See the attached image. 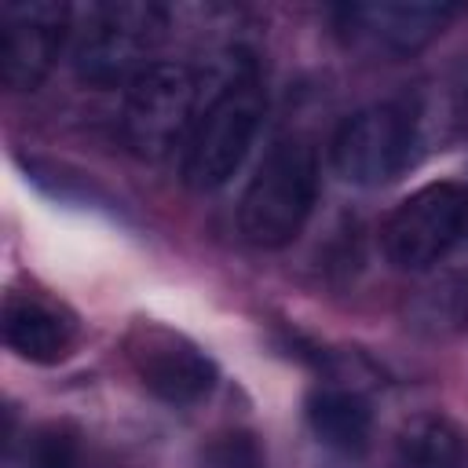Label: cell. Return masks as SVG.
I'll use <instances>...</instances> for the list:
<instances>
[{
	"label": "cell",
	"instance_id": "obj_1",
	"mask_svg": "<svg viewBox=\"0 0 468 468\" xmlns=\"http://www.w3.org/2000/svg\"><path fill=\"white\" fill-rule=\"evenodd\" d=\"M318 201V157L307 139H278L256 165L241 201L238 230L256 249H285L300 238Z\"/></svg>",
	"mask_w": 468,
	"mask_h": 468
},
{
	"label": "cell",
	"instance_id": "obj_2",
	"mask_svg": "<svg viewBox=\"0 0 468 468\" xmlns=\"http://www.w3.org/2000/svg\"><path fill=\"white\" fill-rule=\"evenodd\" d=\"M267 113V95L252 69L227 77L197 113L183 146V183L190 190H219L245 161Z\"/></svg>",
	"mask_w": 468,
	"mask_h": 468
},
{
	"label": "cell",
	"instance_id": "obj_3",
	"mask_svg": "<svg viewBox=\"0 0 468 468\" xmlns=\"http://www.w3.org/2000/svg\"><path fill=\"white\" fill-rule=\"evenodd\" d=\"M168 11L161 4H95L73 44V69L91 88L132 84L161 48L168 33Z\"/></svg>",
	"mask_w": 468,
	"mask_h": 468
},
{
	"label": "cell",
	"instance_id": "obj_4",
	"mask_svg": "<svg viewBox=\"0 0 468 468\" xmlns=\"http://www.w3.org/2000/svg\"><path fill=\"white\" fill-rule=\"evenodd\" d=\"M197 121V73L183 62L146 66L124 91L121 135L124 146L143 161H161L190 139Z\"/></svg>",
	"mask_w": 468,
	"mask_h": 468
},
{
	"label": "cell",
	"instance_id": "obj_5",
	"mask_svg": "<svg viewBox=\"0 0 468 468\" xmlns=\"http://www.w3.org/2000/svg\"><path fill=\"white\" fill-rule=\"evenodd\" d=\"M468 234V186L428 183L388 216L380 241L399 271H428Z\"/></svg>",
	"mask_w": 468,
	"mask_h": 468
},
{
	"label": "cell",
	"instance_id": "obj_6",
	"mask_svg": "<svg viewBox=\"0 0 468 468\" xmlns=\"http://www.w3.org/2000/svg\"><path fill=\"white\" fill-rule=\"evenodd\" d=\"M417 150V117L402 102L355 110L333 135V168L355 186H380L406 172Z\"/></svg>",
	"mask_w": 468,
	"mask_h": 468
},
{
	"label": "cell",
	"instance_id": "obj_7",
	"mask_svg": "<svg viewBox=\"0 0 468 468\" xmlns=\"http://www.w3.org/2000/svg\"><path fill=\"white\" fill-rule=\"evenodd\" d=\"M124 358L139 384L168 406H190L216 384V362L190 336L161 322H135L124 333Z\"/></svg>",
	"mask_w": 468,
	"mask_h": 468
},
{
	"label": "cell",
	"instance_id": "obj_8",
	"mask_svg": "<svg viewBox=\"0 0 468 468\" xmlns=\"http://www.w3.org/2000/svg\"><path fill=\"white\" fill-rule=\"evenodd\" d=\"M333 15L347 44L406 58L428 48L453 22L457 7L431 0H373V4H344Z\"/></svg>",
	"mask_w": 468,
	"mask_h": 468
},
{
	"label": "cell",
	"instance_id": "obj_9",
	"mask_svg": "<svg viewBox=\"0 0 468 468\" xmlns=\"http://www.w3.org/2000/svg\"><path fill=\"white\" fill-rule=\"evenodd\" d=\"M69 29V7L51 0L7 4L0 11V77L11 91H37L51 73Z\"/></svg>",
	"mask_w": 468,
	"mask_h": 468
},
{
	"label": "cell",
	"instance_id": "obj_10",
	"mask_svg": "<svg viewBox=\"0 0 468 468\" xmlns=\"http://www.w3.org/2000/svg\"><path fill=\"white\" fill-rule=\"evenodd\" d=\"M4 344L37 366H55L77 347V318L37 292L4 296Z\"/></svg>",
	"mask_w": 468,
	"mask_h": 468
},
{
	"label": "cell",
	"instance_id": "obj_11",
	"mask_svg": "<svg viewBox=\"0 0 468 468\" xmlns=\"http://www.w3.org/2000/svg\"><path fill=\"white\" fill-rule=\"evenodd\" d=\"M307 424L322 446L336 453H362L373 435V410L355 388H314L307 395Z\"/></svg>",
	"mask_w": 468,
	"mask_h": 468
},
{
	"label": "cell",
	"instance_id": "obj_12",
	"mask_svg": "<svg viewBox=\"0 0 468 468\" xmlns=\"http://www.w3.org/2000/svg\"><path fill=\"white\" fill-rule=\"evenodd\" d=\"M402 468H468V435L442 413H420L399 431Z\"/></svg>",
	"mask_w": 468,
	"mask_h": 468
},
{
	"label": "cell",
	"instance_id": "obj_13",
	"mask_svg": "<svg viewBox=\"0 0 468 468\" xmlns=\"http://www.w3.org/2000/svg\"><path fill=\"white\" fill-rule=\"evenodd\" d=\"M22 468H84L80 439L66 424H40L22 442Z\"/></svg>",
	"mask_w": 468,
	"mask_h": 468
},
{
	"label": "cell",
	"instance_id": "obj_14",
	"mask_svg": "<svg viewBox=\"0 0 468 468\" xmlns=\"http://www.w3.org/2000/svg\"><path fill=\"white\" fill-rule=\"evenodd\" d=\"M201 461L205 468H263V450L249 431H227L205 446Z\"/></svg>",
	"mask_w": 468,
	"mask_h": 468
},
{
	"label": "cell",
	"instance_id": "obj_15",
	"mask_svg": "<svg viewBox=\"0 0 468 468\" xmlns=\"http://www.w3.org/2000/svg\"><path fill=\"white\" fill-rule=\"evenodd\" d=\"M461 117H464V132H468V91H464V113Z\"/></svg>",
	"mask_w": 468,
	"mask_h": 468
}]
</instances>
